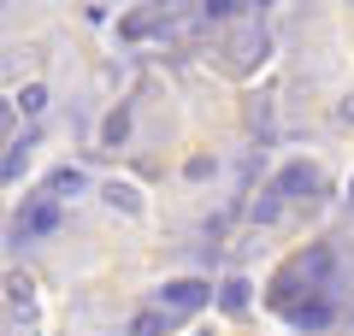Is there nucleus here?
Wrapping results in <instances>:
<instances>
[{"instance_id": "obj_3", "label": "nucleus", "mask_w": 354, "mask_h": 336, "mask_svg": "<svg viewBox=\"0 0 354 336\" xmlns=\"http://www.w3.org/2000/svg\"><path fill=\"white\" fill-rule=\"evenodd\" d=\"M295 324H301V330H325L330 307H325V301H307V307H295Z\"/></svg>"}, {"instance_id": "obj_7", "label": "nucleus", "mask_w": 354, "mask_h": 336, "mask_svg": "<svg viewBox=\"0 0 354 336\" xmlns=\"http://www.w3.org/2000/svg\"><path fill=\"white\" fill-rule=\"evenodd\" d=\"M130 336H165V312H142V319L130 324Z\"/></svg>"}, {"instance_id": "obj_8", "label": "nucleus", "mask_w": 354, "mask_h": 336, "mask_svg": "<svg viewBox=\"0 0 354 336\" xmlns=\"http://www.w3.org/2000/svg\"><path fill=\"white\" fill-rule=\"evenodd\" d=\"M225 307H230V312L248 307V283H242V277H230V283H225Z\"/></svg>"}, {"instance_id": "obj_1", "label": "nucleus", "mask_w": 354, "mask_h": 336, "mask_svg": "<svg viewBox=\"0 0 354 336\" xmlns=\"http://www.w3.org/2000/svg\"><path fill=\"white\" fill-rule=\"evenodd\" d=\"M48 230H59V207H53V200H36L30 212H18V242H36V236H48Z\"/></svg>"}, {"instance_id": "obj_2", "label": "nucleus", "mask_w": 354, "mask_h": 336, "mask_svg": "<svg viewBox=\"0 0 354 336\" xmlns=\"http://www.w3.org/2000/svg\"><path fill=\"white\" fill-rule=\"evenodd\" d=\"M165 307H171V312L207 307V283H201V277H177V283H165Z\"/></svg>"}, {"instance_id": "obj_10", "label": "nucleus", "mask_w": 354, "mask_h": 336, "mask_svg": "<svg viewBox=\"0 0 354 336\" xmlns=\"http://www.w3.org/2000/svg\"><path fill=\"white\" fill-rule=\"evenodd\" d=\"M18 106H24V112H41V106H48V88H41V83H30L24 95H18Z\"/></svg>"}, {"instance_id": "obj_14", "label": "nucleus", "mask_w": 354, "mask_h": 336, "mask_svg": "<svg viewBox=\"0 0 354 336\" xmlns=\"http://www.w3.org/2000/svg\"><path fill=\"white\" fill-rule=\"evenodd\" d=\"M254 6H272V0H254Z\"/></svg>"}, {"instance_id": "obj_6", "label": "nucleus", "mask_w": 354, "mask_h": 336, "mask_svg": "<svg viewBox=\"0 0 354 336\" xmlns=\"http://www.w3.org/2000/svg\"><path fill=\"white\" fill-rule=\"evenodd\" d=\"M77 189H83V171H77V165L53 171V195H77Z\"/></svg>"}, {"instance_id": "obj_13", "label": "nucleus", "mask_w": 354, "mask_h": 336, "mask_svg": "<svg viewBox=\"0 0 354 336\" xmlns=\"http://www.w3.org/2000/svg\"><path fill=\"white\" fill-rule=\"evenodd\" d=\"M236 12V0H207V18H230Z\"/></svg>"}, {"instance_id": "obj_5", "label": "nucleus", "mask_w": 354, "mask_h": 336, "mask_svg": "<svg viewBox=\"0 0 354 336\" xmlns=\"http://www.w3.org/2000/svg\"><path fill=\"white\" fill-rule=\"evenodd\" d=\"M24 165H30V148H12L6 160H0V183H12V177L24 171Z\"/></svg>"}, {"instance_id": "obj_12", "label": "nucleus", "mask_w": 354, "mask_h": 336, "mask_svg": "<svg viewBox=\"0 0 354 336\" xmlns=\"http://www.w3.org/2000/svg\"><path fill=\"white\" fill-rule=\"evenodd\" d=\"M106 200H113V207H124V212H136V195H130V189H118V183L106 189Z\"/></svg>"}, {"instance_id": "obj_11", "label": "nucleus", "mask_w": 354, "mask_h": 336, "mask_svg": "<svg viewBox=\"0 0 354 336\" xmlns=\"http://www.w3.org/2000/svg\"><path fill=\"white\" fill-rule=\"evenodd\" d=\"M30 289H36V283H30V277H24V272H18V277H12V283H6V295H12V301H18V307H24V301H30Z\"/></svg>"}, {"instance_id": "obj_4", "label": "nucleus", "mask_w": 354, "mask_h": 336, "mask_svg": "<svg viewBox=\"0 0 354 336\" xmlns=\"http://www.w3.org/2000/svg\"><path fill=\"white\" fill-rule=\"evenodd\" d=\"M319 177H313V165H290V171L278 177V195H295V189H313Z\"/></svg>"}, {"instance_id": "obj_9", "label": "nucleus", "mask_w": 354, "mask_h": 336, "mask_svg": "<svg viewBox=\"0 0 354 336\" xmlns=\"http://www.w3.org/2000/svg\"><path fill=\"white\" fill-rule=\"evenodd\" d=\"M124 130H130V112H113V118H106V148H118Z\"/></svg>"}]
</instances>
